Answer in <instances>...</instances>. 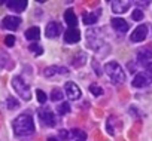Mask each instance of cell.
<instances>
[{
	"label": "cell",
	"instance_id": "6da1fadb",
	"mask_svg": "<svg viewBox=\"0 0 152 141\" xmlns=\"http://www.w3.org/2000/svg\"><path fill=\"white\" fill-rule=\"evenodd\" d=\"M12 128L17 137H28L34 134V120L30 114H21L14 119Z\"/></svg>",
	"mask_w": 152,
	"mask_h": 141
},
{
	"label": "cell",
	"instance_id": "7a4b0ae2",
	"mask_svg": "<svg viewBox=\"0 0 152 141\" xmlns=\"http://www.w3.org/2000/svg\"><path fill=\"white\" fill-rule=\"evenodd\" d=\"M104 73L109 76V79L115 85H121L125 82V73L116 61H110L104 65Z\"/></svg>",
	"mask_w": 152,
	"mask_h": 141
},
{
	"label": "cell",
	"instance_id": "3957f363",
	"mask_svg": "<svg viewBox=\"0 0 152 141\" xmlns=\"http://www.w3.org/2000/svg\"><path fill=\"white\" fill-rule=\"evenodd\" d=\"M12 88L15 89V92L26 101H28L31 98V92H30V88L27 85V82H24V79H21L20 76H15L12 79Z\"/></svg>",
	"mask_w": 152,
	"mask_h": 141
},
{
	"label": "cell",
	"instance_id": "277c9868",
	"mask_svg": "<svg viewBox=\"0 0 152 141\" xmlns=\"http://www.w3.org/2000/svg\"><path fill=\"white\" fill-rule=\"evenodd\" d=\"M37 114H39V119L42 120L43 125L51 126V128L57 125V119H55L54 113H52L48 107H42V108H39V110H37Z\"/></svg>",
	"mask_w": 152,
	"mask_h": 141
},
{
	"label": "cell",
	"instance_id": "5b68a950",
	"mask_svg": "<svg viewBox=\"0 0 152 141\" xmlns=\"http://www.w3.org/2000/svg\"><path fill=\"white\" fill-rule=\"evenodd\" d=\"M151 82H152V76L145 72V73H137V74L134 76L131 85H133L134 88H145V86L151 85Z\"/></svg>",
	"mask_w": 152,
	"mask_h": 141
},
{
	"label": "cell",
	"instance_id": "8992f818",
	"mask_svg": "<svg viewBox=\"0 0 152 141\" xmlns=\"http://www.w3.org/2000/svg\"><path fill=\"white\" fill-rule=\"evenodd\" d=\"M64 92L70 100H79L81 98V88L75 82H67L64 85Z\"/></svg>",
	"mask_w": 152,
	"mask_h": 141
},
{
	"label": "cell",
	"instance_id": "52a82bcc",
	"mask_svg": "<svg viewBox=\"0 0 152 141\" xmlns=\"http://www.w3.org/2000/svg\"><path fill=\"white\" fill-rule=\"evenodd\" d=\"M61 31H63V25L58 24V22H55V21L48 22V25H46V28H45V34H46V37H49V39L57 37Z\"/></svg>",
	"mask_w": 152,
	"mask_h": 141
},
{
	"label": "cell",
	"instance_id": "ba28073f",
	"mask_svg": "<svg viewBox=\"0 0 152 141\" xmlns=\"http://www.w3.org/2000/svg\"><path fill=\"white\" fill-rule=\"evenodd\" d=\"M110 6H112V11L115 14H124L130 9L131 2H128V0H113L110 3Z\"/></svg>",
	"mask_w": 152,
	"mask_h": 141
},
{
	"label": "cell",
	"instance_id": "9c48e42d",
	"mask_svg": "<svg viewBox=\"0 0 152 141\" xmlns=\"http://www.w3.org/2000/svg\"><path fill=\"white\" fill-rule=\"evenodd\" d=\"M146 36H148V27H146V25H139V27L131 33L130 40L134 42V43H137V42H143V40L146 39Z\"/></svg>",
	"mask_w": 152,
	"mask_h": 141
},
{
	"label": "cell",
	"instance_id": "30bf717a",
	"mask_svg": "<svg viewBox=\"0 0 152 141\" xmlns=\"http://www.w3.org/2000/svg\"><path fill=\"white\" fill-rule=\"evenodd\" d=\"M2 24H3V27H5L6 30L15 31V30H17V28L20 27V24H21V20H20L18 17H12V15H8V17H5V18H3Z\"/></svg>",
	"mask_w": 152,
	"mask_h": 141
},
{
	"label": "cell",
	"instance_id": "8fae6325",
	"mask_svg": "<svg viewBox=\"0 0 152 141\" xmlns=\"http://www.w3.org/2000/svg\"><path fill=\"white\" fill-rule=\"evenodd\" d=\"M67 73H69V70H67L66 67H58V65L46 67L45 72H43V74H45L46 77H52V76H55V74H67Z\"/></svg>",
	"mask_w": 152,
	"mask_h": 141
},
{
	"label": "cell",
	"instance_id": "7c38bea8",
	"mask_svg": "<svg viewBox=\"0 0 152 141\" xmlns=\"http://www.w3.org/2000/svg\"><path fill=\"white\" fill-rule=\"evenodd\" d=\"M64 40L67 43H78L81 40V33L78 28H69L64 33Z\"/></svg>",
	"mask_w": 152,
	"mask_h": 141
},
{
	"label": "cell",
	"instance_id": "4fadbf2b",
	"mask_svg": "<svg viewBox=\"0 0 152 141\" xmlns=\"http://www.w3.org/2000/svg\"><path fill=\"white\" fill-rule=\"evenodd\" d=\"M110 22H112V27H113L118 33H127L128 28H130L128 22H127L125 20H122V18H112Z\"/></svg>",
	"mask_w": 152,
	"mask_h": 141
},
{
	"label": "cell",
	"instance_id": "5bb4252c",
	"mask_svg": "<svg viewBox=\"0 0 152 141\" xmlns=\"http://www.w3.org/2000/svg\"><path fill=\"white\" fill-rule=\"evenodd\" d=\"M6 6L11 9V11H15V12H24L26 8H27V2L26 0H11V2H6Z\"/></svg>",
	"mask_w": 152,
	"mask_h": 141
},
{
	"label": "cell",
	"instance_id": "9a60e30c",
	"mask_svg": "<svg viewBox=\"0 0 152 141\" xmlns=\"http://www.w3.org/2000/svg\"><path fill=\"white\" fill-rule=\"evenodd\" d=\"M137 59L143 64H146L149 59H152V48L146 46V48H140L137 51Z\"/></svg>",
	"mask_w": 152,
	"mask_h": 141
},
{
	"label": "cell",
	"instance_id": "2e32d148",
	"mask_svg": "<svg viewBox=\"0 0 152 141\" xmlns=\"http://www.w3.org/2000/svg\"><path fill=\"white\" fill-rule=\"evenodd\" d=\"M64 21L66 24L70 27V28H75V25L78 24V18H76V14L72 11V9H67L64 12Z\"/></svg>",
	"mask_w": 152,
	"mask_h": 141
},
{
	"label": "cell",
	"instance_id": "e0dca14e",
	"mask_svg": "<svg viewBox=\"0 0 152 141\" xmlns=\"http://www.w3.org/2000/svg\"><path fill=\"white\" fill-rule=\"evenodd\" d=\"M39 37H40V30H39V27H30V28L26 31V39H27V40L36 42V40H39Z\"/></svg>",
	"mask_w": 152,
	"mask_h": 141
},
{
	"label": "cell",
	"instance_id": "ac0fdd59",
	"mask_svg": "<svg viewBox=\"0 0 152 141\" xmlns=\"http://www.w3.org/2000/svg\"><path fill=\"white\" fill-rule=\"evenodd\" d=\"M82 21H84V24H87V25L96 24V22H97V15H96V14L84 12V14H82Z\"/></svg>",
	"mask_w": 152,
	"mask_h": 141
},
{
	"label": "cell",
	"instance_id": "d6986e66",
	"mask_svg": "<svg viewBox=\"0 0 152 141\" xmlns=\"http://www.w3.org/2000/svg\"><path fill=\"white\" fill-rule=\"evenodd\" d=\"M6 104H8V108H9V110H17V108L20 107L18 100L14 98V97H9V98L6 100Z\"/></svg>",
	"mask_w": 152,
	"mask_h": 141
},
{
	"label": "cell",
	"instance_id": "ffe728a7",
	"mask_svg": "<svg viewBox=\"0 0 152 141\" xmlns=\"http://www.w3.org/2000/svg\"><path fill=\"white\" fill-rule=\"evenodd\" d=\"M70 135L76 137V138H78V141H82V140H85V138H87V134H85L84 131H81V129H72Z\"/></svg>",
	"mask_w": 152,
	"mask_h": 141
},
{
	"label": "cell",
	"instance_id": "44dd1931",
	"mask_svg": "<svg viewBox=\"0 0 152 141\" xmlns=\"http://www.w3.org/2000/svg\"><path fill=\"white\" fill-rule=\"evenodd\" d=\"M51 100H52V101H61V100H63V92H61V89H58V88L52 89V92H51Z\"/></svg>",
	"mask_w": 152,
	"mask_h": 141
},
{
	"label": "cell",
	"instance_id": "7402d4cb",
	"mask_svg": "<svg viewBox=\"0 0 152 141\" xmlns=\"http://www.w3.org/2000/svg\"><path fill=\"white\" fill-rule=\"evenodd\" d=\"M57 111H58V114H66V113H69V111H70V104H69V103H61V104H58Z\"/></svg>",
	"mask_w": 152,
	"mask_h": 141
},
{
	"label": "cell",
	"instance_id": "603a6c76",
	"mask_svg": "<svg viewBox=\"0 0 152 141\" xmlns=\"http://www.w3.org/2000/svg\"><path fill=\"white\" fill-rule=\"evenodd\" d=\"M90 92H91L93 95H96V97H100V95L103 94V89H102V86H99V85L93 83V85L90 86Z\"/></svg>",
	"mask_w": 152,
	"mask_h": 141
},
{
	"label": "cell",
	"instance_id": "cb8c5ba5",
	"mask_svg": "<svg viewBox=\"0 0 152 141\" xmlns=\"http://www.w3.org/2000/svg\"><path fill=\"white\" fill-rule=\"evenodd\" d=\"M131 18L134 21H142L143 20V11L142 9H134L133 14H131Z\"/></svg>",
	"mask_w": 152,
	"mask_h": 141
},
{
	"label": "cell",
	"instance_id": "d4e9b609",
	"mask_svg": "<svg viewBox=\"0 0 152 141\" xmlns=\"http://www.w3.org/2000/svg\"><path fill=\"white\" fill-rule=\"evenodd\" d=\"M28 49H30L33 54H36V55H40V54L43 52V49H42L39 45H36V43H31V45L28 46Z\"/></svg>",
	"mask_w": 152,
	"mask_h": 141
},
{
	"label": "cell",
	"instance_id": "484cf974",
	"mask_svg": "<svg viewBox=\"0 0 152 141\" xmlns=\"http://www.w3.org/2000/svg\"><path fill=\"white\" fill-rule=\"evenodd\" d=\"M36 95H37V101H39L40 104H45V101H46V94H45L42 89H37V91H36Z\"/></svg>",
	"mask_w": 152,
	"mask_h": 141
},
{
	"label": "cell",
	"instance_id": "4316f807",
	"mask_svg": "<svg viewBox=\"0 0 152 141\" xmlns=\"http://www.w3.org/2000/svg\"><path fill=\"white\" fill-rule=\"evenodd\" d=\"M6 61H8V55H6L5 52L0 51V68H3V67H5Z\"/></svg>",
	"mask_w": 152,
	"mask_h": 141
},
{
	"label": "cell",
	"instance_id": "83f0119b",
	"mask_svg": "<svg viewBox=\"0 0 152 141\" xmlns=\"http://www.w3.org/2000/svg\"><path fill=\"white\" fill-rule=\"evenodd\" d=\"M5 43H6L8 46H14V45H15V37H14L12 34L6 36V39H5Z\"/></svg>",
	"mask_w": 152,
	"mask_h": 141
},
{
	"label": "cell",
	"instance_id": "f1b7e54d",
	"mask_svg": "<svg viewBox=\"0 0 152 141\" xmlns=\"http://www.w3.org/2000/svg\"><path fill=\"white\" fill-rule=\"evenodd\" d=\"M93 67H94V72L97 73V76H100V74H102V72H100V70H99V62H97L96 59L93 61Z\"/></svg>",
	"mask_w": 152,
	"mask_h": 141
},
{
	"label": "cell",
	"instance_id": "f546056e",
	"mask_svg": "<svg viewBox=\"0 0 152 141\" xmlns=\"http://www.w3.org/2000/svg\"><path fill=\"white\" fill-rule=\"evenodd\" d=\"M58 135H60L63 140H67V137H69V132H67V131H60V132H58Z\"/></svg>",
	"mask_w": 152,
	"mask_h": 141
},
{
	"label": "cell",
	"instance_id": "4dcf8cb0",
	"mask_svg": "<svg viewBox=\"0 0 152 141\" xmlns=\"http://www.w3.org/2000/svg\"><path fill=\"white\" fill-rule=\"evenodd\" d=\"M146 73H149L152 76V62L151 64H146Z\"/></svg>",
	"mask_w": 152,
	"mask_h": 141
},
{
	"label": "cell",
	"instance_id": "1f68e13d",
	"mask_svg": "<svg viewBox=\"0 0 152 141\" xmlns=\"http://www.w3.org/2000/svg\"><path fill=\"white\" fill-rule=\"evenodd\" d=\"M46 141H61L60 138H57V137H48V140Z\"/></svg>",
	"mask_w": 152,
	"mask_h": 141
}]
</instances>
